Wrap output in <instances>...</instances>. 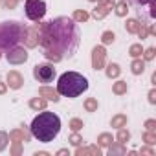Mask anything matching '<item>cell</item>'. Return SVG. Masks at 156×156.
Here are the masks:
<instances>
[{
	"label": "cell",
	"instance_id": "obj_26",
	"mask_svg": "<svg viewBox=\"0 0 156 156\" xmlns=\"http://www.w3.org/2000/svg\"><path fill=\"white\" fill-rule=\"evenodd\" d=\"M98 143H99V145H103V147L110 145V143H112V134H108V132H103V134L98 138Z\"/></svg>",
	"mask_w": 156,
	"mask_h": 156
},
{
	"label": "cell",
	"instance_id": "obj_25",
	"mask_svg": "<svg viewBox=\"0 0 156 156\" xmlns=\"http://www.w3.org/2000/svg\"><path fill=\"white\" fill-rule=\"evenodd\" d=\"M129 140H130V132L121 127V129L118 130V141H119V143H127Z\"/></svg>",
	"mask_w": 156,
	"mask_h": 156
},
{
	"label": "cell",
	"instance_id": "obj_40",
	"mask_svg": "<svg viewBox=\"0 0 156 156\" xmlns=\"http://www.w3.org/2000/svg\"><path fill=\"white\" fill-rule=\"evenodd\" d=\"M6 90H8V85L6 83H0V94H6Z\"/></svg>",
	"mask_w": 156,
	"mask_h": 156
},
{
	"label": "cell",
	"instance_id": "obj_13",
	"mask_svg": "<svg viewBox=\"0 0 156 156\" xmlns=\"http://www.w3.org/2000/svg\"><path fill=\"white\" fill-rule=\"evenodd\" d=\"M39 94H41V98H46V99H50V101H59V92L53 90V88L42 87V88L39 90Z\"/></svg>",
	"mask_w": 156,
	"mask_h": 156
},
{
	"label": "cell",
	"instance_id": "obj_37",
	"mask_svg": "<svg viewBox=\"0 0 156 156\" xmlns=\"http://www.w3.org/2000/svg\"><path fill=\"white\" fill-rule=\"evenodd\" d=\"M17 2H19V0H2V6H4V8H9V9H13V8L17 6Z\"/></svg>",
	"mask_w": 156,
	"mask_h": 156
},
{
	"label": "cell",
	"instance_id": "obj_43",
	"mask_svg": "<svg viewBox=\"0 0 156 156\" xmlns=\"http://www.w3.org/2000/svg\"><path fill=\"white\" fill-rule=\"evenodd\" d=\"M90 2H98V0H90Z\"/></svg>",
	"mask_w": 156,
	"mask_h": 156
},
{
	"label": "cell",
	"instance_id": "obj_19",
	"mask_svg": "<svg viewBox=\"0 0 156 156\" xmlns=\"http://www.w3.org/2000/svg\"><path fill=\"white\" fill-rule=\"evenodd\" d=\"M125 152H127L125 143H119V141H118V145H110V149H108L110 156H114V154H125Z\"/></svg>",
	"mask_w": 156,
	"mask_h": 156
},
{
	"label": "cell",
	"instance_id": "obj_38",
	"mask_svg": "<svg viewBox=\"0 0 156 156\" xmlns=\"http://www.w3.org/2000/svg\"><path fill=\"white\" fill-rule=\"evenodd\" d=\"M20 151H22V149H20V141H13V147H11V152H13L15 156H19V154H20Z\"/></svg>",
	"mask_w": 156,
	"mask_h": 156
},
{
	"label": "cell",
	"instance_id": "obj_32",
	"mask_svg": "<svg viewBox=\"0 0 156 156\" xmlns=\"http://www.w3.org/2000/svg\"><path fill=\"white\" fill-rule=\"evenodd\" d=\"M8 141H9V136H8L6 132L0 130V151H4V149L8 147Z\"/></svg>",
	"mask_w": 156,
	"mask_h": 156
},
{
	"label": "cell",
	"instance_id": "obj_22",
	"mask_svg": "<svg viewBox=\"0 0 156 156\" xmlns=\"http://www.w3.org/2000/svg\"><path fill=\"white\" fill-rule=\"evenodd\" d=\"M125 28H127L129 33H138V30H140V22H138L136 19H129L127 24H125Z\"/></svg>",
	"mask_w": 156,
	"mask_h": 156
},
{
	"label": "cell",
	"instance_id": "obj_17",
	"mask_svg": "<svg viewBox=\"0 0 156 156\" xmlns=\"http://www.w3.org/2000/svg\"><path fill=\"white\" fill-rule=\"evenodd\" d=\"M114 8H116V15H118V17H125L127 11H129V2H127V0H121V2L116 4Z\"/></svg>",
	"mask_w": 156,
	"mask_h": 156
},
{
	"label": "cell",
	"instance_id": "obj_9",
	"mask_svg": "<svg viewBox=\"0 0 156 156\" xmlns=\"http://www.w3.org/2000/svg\"><path fill=\"white\" fill-rule=\"evenodd\" d=\"M114 8V2L112 0H98V8L94 9V19H98V20H101V19H105L107 15H108V11Z\"/></svg>",
	"mask_w": 156,
	"mask_h": 156
},
{
	"label": "cell",
	"instance_id": "obj_11",
	"mask_svg": "<svg viewBox=\"0 0 156 156\" xmlns=\"http://www.w3.org/2000/svg\"><path fill=\"white\" fill-rule=\"evenodd\" d=\"M22 83H24V77L19 73V72H15V70H11V72H8V85H9V88H20L22 87Z\"/></svg>",
	"mask_w": 156,
	"mask_h": 156
},
{
	"label": "cell",
	"instance_id": "obj_29",
	"mask_svg": "<svg viewBox=\"0 0 156 156\" xmlns=\"http://www.w3.org/2000/svg\"><path fill=\"white\" fill-rule=\"evenodd\" d=\"M143 141H145L147 145H154V143H156V134L151 132V130H147V132L143 134Z\"/></svg>",
	"mask_w": 156,
	"mask_h": 156
},
{
	"label": "cell",
	"instance_id": "obj_16",
	"mask_svg": "<svg viewBox=\"0 0 156 156\" xmlns=\"http://www.w3.org/2000/svg\"><path fill=\"white\" fill-rule=\"evenodd\" d=\"M75 154H77V156H85V154H96V156H99L101 151H99L98 147H87V149H81V147H79V149L75 151Z\"/></svg>",
	"mask_w": 156,
	"mask_h": 156
},
{
	"label": "cell",
	"instance_id": "obj_21",
	"mask_svg": "<svg viewBox=\"0 0 156 156\" xmlns=\"http://www.w3.org/2000/svg\"><path fill=\"white\" fill-rule=\"evenodd\" d=\"M88 17H90V15H88L85 9H77V11H73V20H75V22H87Z\"/></svg>",
	"mask_w": 156,
	"mask_h": 156
},
{
	"label": "cell",
	"instance_id": "obj_1",
	"mask_svg": "<svg viewBox=\"0 0 156 156\" xmlns=\"http://www.w3.org/2000/svg\"><path fill=\"white\" fill-rule=\"evenodd\" d=\"M79 30L73 19L57 17L39 26V44L46 59L59 62L64 57H72L79 46Z\"/></svg>",
	"mask_w": 156,
	"mask_h": 156
},
{
	"label": "cell",
	"instance_id": "obj_7",
	"mask_svg": "<svg viewBox=\"0 0 156 156\" xmlns=\"http://www.w3.org/2000/svg\"><path fill=\"white\" fill-rule=\"evenodd\" d=\"M6 57H8V62H9V64H22V62L28 61V51H26L24 48L15 46V48L8 50Z\"/></svg>",
	"mask_w": 156,
	"mask_h": 156
},
{
	"label": "cell",
	"instance_id": "obj_18",
	"mask_svg": "<svg viewBox=\"0 0 156 156\" xmlns=\"http://www.w3.org/2000/svg\"><path fill=\"white\" fill-rule=\"evenodd\" d=\"M125 125H127V116L118 114V116H114V118H112V127L121 129V127H125Z\"/></svg>",
	"mask_w": 156,
	"mask_h": 156
},
{
	"label": "cell",
	"instance_id": "obj_34",
	"mask_svg": "<svg viewBox=\"0 0 156 156\" xmlns=\"http://www.w3.org/2000/svg\"><path fill=\"white\" fill-rule=\"evenodd\" d=\"M147 33H149V30H147V24H140V30H138V35H140V39H145V37H147Z\"/></svg>",
	"mask_w": 156,
	"mask_h": 156
},
{
	"label": "cell",
	"instance_id": "obj_41",
	"mask_svg": "<svg viewBox=\"0 0 156 156\" xmlns=\"http://www.w3.org/2000/svg\"><path fill=\"white\" fill-rule=\"evenodd\" d=\"M141 152H143V154H151V156H152V154H154V152H152V151H151V149H141Z\"/></svg>",
	"mask_w": 156,
	"mask_h": 156
},
{
	"label": "cell",
	"instance_id": "obj_39",
	"mask_svg": "<svg viewBox=\"0 0 156 156\" xmlns=\"http://www.w3.org/2000/svg\"><path fill=\"white\" fill-rule=\"evenodd\" d=\"M149 101H151V103H152V105H154V103H156V90H154V88H152V90H151V92H149Z\"/></svg>",
	"mask_w": 156,
	"mask_h": 156
},
{
	"label": "cell",
	"instance_id": "obj_3",
	"mask_svg": "<svg viewBox=\"0 0 156 156\" xmlns=\"http://www.w3.org/2000/svg\"><path fill=\"white\" fill-rule=\"evenodd\" d=\"M88 88V81L77 72H64L57 81V92L64 98H77Z\"/></svg>",
	"mask_w": 156,
	"mask_h": 156
},
{
	"label": "cell",
	"instance_id": "obj_36",
	"mask_svg": "<svg viewBox=\"0 0 156 156\" xmlns=\"http://www.w3.org/2000/svg\"><path fill=\"white\" fill-rule=\"evenodd\" d=\"M145 129L151 130V132H154V130H156V121H154V119H147V121H145Z\"/></svg>",
	"mask_w": 156,
	"mask_h": 156
},
{
	"label": "cell",
	"instance_id": "obj_6",
	"mask_svg": "<svg viewBox=\"0 0 156 156\" xmlns=\"http://www.w3.org/2000/svg\"><path fill=\"white\" fill-rule=\"evenodd\" d=\"M33 75L39 83H51L55 77V68H53V64L42 62V64H37L33 68Z\"/></svg>",
	"mask_w": 156,
	"mask_h": 156
},
{
	"label": "cell",
	"instance_id": "obj_2",
	"mask_svg": "<svg viewBox=\"0 0 156 156\" xmlns=\"http://www.w3.org/2000/svg\"><path fill=\"white\" fill-rule=\"evenodd\" d=\"M61 132V119L53 112H41L31 121V136L42 143H50Z\"/></svg>",
	"mask_w": 156,
	"mask_h": 156
},
{
	"label": "cell",
	"instance_id": "obj_30",
	"mask_svg": "<svg viewBox=\"0 0 156 156\" xmlns=\"http://www.w3.org/2000/svg\"><path fill=\"white\" fill-rule=\"evenodd\" d=\"M70 129H72L73 132H77V130H81V129H83V121H81V119H77V118L70 119Z\"/></svg>",
	"mask_w": 156,
	"mask_h": 156
},
{
	"label": "cell",
	"instance_id": "obj_5",
	"mask_svg": "<svg viewBox=\"0 0 156 156\" xmlns=\"http://www.w3.org/2000/svg\"><path fill=\"white\" fill-rule=\"evenodd\" d=\"M24 11H26V17L30 20L39 22L46 15V4H44V0H26Z\"/></svg>",
	"mask_w": 156,
	"mask_h": 156
},
{
	"label": "cell",
	"instance_id": "obj_8",
	"mask_svg": "<svg viewBox=\"0 0 156 156\" xmlns=\"http://www.w3.org/2000/svg\"><path fill=\"white\" fill-rule=\"evenodd\" d=\"M105 59H107L105 46H96L92 50V68L94 70H103L105 68Z\"/></svg>",
	"mask_w": 156,
	"mask_h": 156
},
{
	"label": "cell",
	"instance_id": "obj_31",
	"mask_svg": "<svg viewBox=\"0 0 156 156\" xmlns=\"http://www.w3.org/2000/svg\"><path fill=\"white\" fill-rule=\"evenodd\" d=\"M114 39H116V37H114V33H112V31H105V33L101 35L103 44H112V42H114Z\"/></svg>",
	"mask_w": 156,
	"mask_h": 156
},
{
	"label": "cell",
	"instance_id": "obj_28",
	"mask_svg": "<svg viewBox=\"0 0 156 156\" xmlns=\"http://www.w3.org/2000/svg\"><path fill=\"white\" fill-rule=\"evenodd\" d=\"M129 53L136 59V57H141V53H143V48H141V44H132L130 46V50H129Z\"/></svg>",
	"mask_w": 156,
	"mask_h": 156
},
{
	"label": "cell",
	"instance_id": "obj_15",
	"mask_svg": "<svg viewBox=\"0 0 156 156\" xmlns=\"http://www.w3.org/2000/svg\"><path fill=\"white\" fill-rule=\"evenodd\" d=\"M30 107H31L33 110H44V108H46V99H42V98H33V99L30 101Z\"/></svg>",
	"mask_w": 156,
	"mask_h": 156
},
{
	"label": "cell",
	"instance_id": "obj_42",
	"mask_svg": "<svg viewBox=\"0 0 156 156\" xmlns=\"http://www.w3.org/2000/svg\"><path fill=\"white\" fill-rule=\"evenodd\" d=\"M57 154H59V156H64V154H70V152H68V151H66V149H61V151H59V152H57Z\"/></svg>",
	"mask_w": 156,
	"mask_h": 156
},
{
	"label": "cell",
	"instance_id": "obj_33",
	"mask_svg": "<svg viewBox=\"0 0 156 156\" xmlns=\"http://www.w3.org/2000/svg\"><path fill=\"white\" fill-rule=\"evenodd\" d=\"M70 143H72V145H75V147H79V145L83 143V138L77 134V132H73V134L70 136Z\"/></svg>",
	"mask_w": 156,
	"mask_h": 156
},
{
	"label": "cell",
	"instance_id": "obj_14",
	"mask_svg": "<svg viewBox=\"0 0 156 156\" xmlns=\"http://www.w3.org/2000/svg\"><path fill=\"white\" fill-rule=\"evenodd\" d=\"M130 70H132V73H134V75L143 73V70H145V61H141L140 57H136V59L132 61V64H130Z\"/></svg>",
	"mask_w": 156,
	"mask_h": 156
},
{
	"label": "cell",
	"instance_id": "obj_12",
	"mask_svg": "<svg viewBox=\"0 0 156 156\" xmlns=\"http://www.w3.org/2000/svg\"><path fill=\"white\" fill-rule=\"evenodd\" d=\"M28 132L24 130V129H15V130H11L9 132V141H28Z\"/></svg>",
	"mask_w": 156,
	"mask_h": 156
},
{
	"label": "cell",
	"instance_id": "obj_24",
	"mask_svg": "<svg viewBox=\"0 0 156 156\" xmlns=\"http://www.w3.org/2000/svg\"><path fill=\"white\" fill-rule=\"evenodd\" d=\"M138 4H149V6H151L149 17H151V19L156 17V0H138Z\"/></svg>",
	"mask_w": 156,
	"mask_h": 156
},
{
	"label": "cell",
	"instance_id": "obj_27",
	"mask_svg": "<svg viewBox=\"0 0 156 156\" xmlns=\"http://www.w3.org/2000/svg\"><path fill=\"white\" fill-rule=\"evenodd\" d=\"M85 108H87L88 112H96V110H98V99L88 98V99L85 101Z\"/></svg>",
	"mask_w": 156,
	"mask_h": 156
},
{
	"label": "cell",
	"instance_id": "obj_20",
	"mask_svg": "<svg viewBox=\"0 0 156 156\" xmlns=\"http://www.w3.org/2000/svg\"><path fill=\"white\" fill-rule=\"evenodd\" d=\"M119 72H121V70H119V66H118L116 62H110V64L107 66V75L110 77V79L118 77V75H119Z\"/></svg>",
	"mask_w": 156,
	"mask_h": 156
},
{
	"label": "cell",
	"instance_id": "obj_23",
	"mask_svg": "<svg viewBox=\"0 0 156 156\" xmlns=\"http://www.w3.org/2000/svg\"><path fill=\"white\" fill-rule=\"evenodd\" d=\"M112 92H114V94H118V96L127 94V83H125V81H118V83H114Z\"/></svg>",
	"mask_w": 156,
	"mask_h": 156
},
{
	"label": "cell",
	"instance_id": "obj_4",
	"mask_svg": "<svg viewBox=\"0 0 156 156\" xmlns=\"http://www.w3.org/2000/svg\"><path fill=\"white\" fill-rule=\"evenodd\" d=\"M28 28L19 22H2L0 24V50H11L26 39Z\"/></svg>",
	"mask_w": 156,
	"mask_h": 156
},
{
	"label": "cell",
	"instance_id": "obj_35",
	"mask_svg": "<svg viewBox=\"0 0 156 156\" xmlns=\"http://www.w3.org/2000/svg\"><path fill=\"white\" fill-rule=\"evenodd\" d=\"M154 53H156V50H154V48H149V50L143 53V59H145V61H151V59H154Z\"/></svg>",
	"mask_w": 156,
	"mask_h": 156
},
{
	"label": "cell",
	"instance_id": "obj_44",
	"mask_svg": "<svg viewBox=\"0 0 156 156\" xmlns=\"http://www.w3.org/2000/svg\"><path fill=\"white\" fill-rule=\"evenodd\" d=\"M0 57H2V53H0Z\"/></svg>",
	"mask_w": 156,
	"mask_h": 156
},
{
	"label": "cell",
	"instance_id": "obj_10",
	"mask_svg": "<svg viewBox=\"0 0 156 156\" xmlns=\"http://www.w3.org/2000/svg\"><path fill=\"white\" fill-rule=\"evenodd\" d=\"M24 42H26L28 48H35V46L39 44V24H35L33 28H30V30L26 31V39H24Z\"/></svg>",
	"mask_w": 156,
	"mask_h": 156
}]
</instances>
